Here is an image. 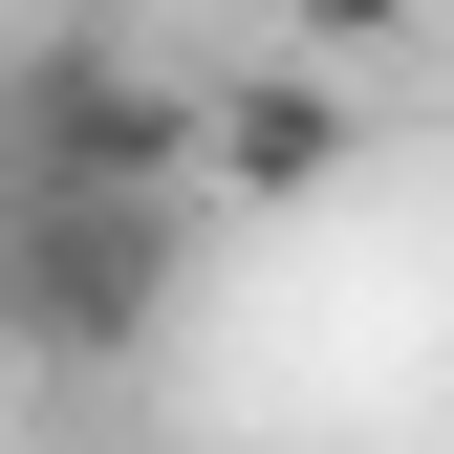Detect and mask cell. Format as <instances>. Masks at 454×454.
<instances>
[{"mask_svg": "<svg viewBox=\"0 0 454 454\" xmlns=\"http://www.w3.org/2000/svg\"><path fill=\"white\" fill-rule=\"evenodd\" d=\"M281 22H303V43H347V66H368V43H411L433 0H281Z\"/></svg>", "mask_w": 454, "mask_h": 454, "instance_id": "obj_4", "label": "cell"}, {"mask_svg": "<svg viewBox=\"0 0 454 454\" xmlns=\"http://www.w3.org/2000/svg\"><path fill=\"white\" fill-rule=\"evenodd\" d=\"M347 174V87H216V195H325Z\"/></svg>", "mask_w": 454, "mask_h": 454, "instance_id": "obj_3", "label": "cell"}, {"mask_svg": "<svg viewBox=\"0 0 454 454\" xmlns=\"http://www.w3.org/2000/svg\"><path fill=\"white\" fill-rule=\"evenodd\" d=\"M0 152L22 174H174V195H216V87H152L130 43H22Z\"/></svg>", "mask_w": 454, "mask_h": 454, "instance_id": "obj_2", "label": "cell"}, {"mask_svg": "<svg viewBox=\"0 0 454 454\" xmlns=\"http://www.w3.org/2000/svg\"><path fill=\"white\" fill-rule=\"evenodd\" d=\"M174 239H195L174 174H0V347L22 368L152 347L174 325Z\"/></svg>", "mask_w": 454, "mask_h": 454, "instance_id": "obj_1", "label": "cell"}]
</instances>
